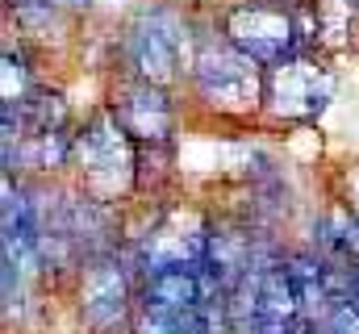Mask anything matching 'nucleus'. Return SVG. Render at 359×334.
<instances>
[{
  "label": "nucleus",
  "instance_id": "1",
  "mask_svg": "<svg viewBox=\"0 0 359 334\" xmlns=\"http://www.w3.org/2000/svg\"><path fill=\"white\" fill-rule=\"evenodd\" d=\"M72 175L76 188L100 205H121L138 196V142L104 109L88 113L72 134Z\"/></svg>",
  "mask_w": 359,
  "mask_h": 334
},
{
  "label": "nucleus",
  "instance_id": "2",
  "mask_svg": "<svg viewBox=\"0 0 359 334\" xmlns=\"http://www.w3.org/2000/svg\"><path fill=\"white\" fill-rule=\"evenodd\" d=\"M184 76H188L192 96L222 117H247L264 109V67L251 63L238 46H230L222 29L192 34Z\"/></svg>",
  "mask_w": 359,
  "mask_h": 334
},
{
  "label": "nucleus",
  "instance_id": "3",
  "mask_svg": "<svg viewBox=\"0 0 359 334\" xmlns=\"http://www.w3.org/2000/svg\"><path fill=\"white\" fill-rule=\"evenodd\" d=\"M138 284H142V267L126 247L88 255L72 276V305H76L80 330L126 334L138 305Z\"/></svg>",
  "mask_w": 359,
  "mask_h": 334
},
{
  "label": "nucleus",
  "instance_id": "4",
  "mask_svg": "<svg viewBox=\"0 0 359 334\" xmlns=\"http://www.w3.org/2000/svg\"><path fill=\"white\" fill-rule=\"evenodd\" d=\"M184 13L172 4H147L130 25H126V38H121V59H126V72L134 80L159 84V88H172V84L188 72V34H184Z\"/></svg>",
  "mask_w": 359,
  "mask_h": 334
},
{
  "label": "nucleus",
  "instance_id": "5",
  "mask_svg": "<svg viewBox=\"0 0 359 334\" xmlns=\"http://www.w3.org/2000/svg\"><path fill=\"white\" fill-rule=\"evenodd\" d=\"M209 234H213V213H192L184 205H159L151 213V226L126 239L121 247L138 259L142 276L168 272V267L201 272L209 259Z\"/></svg>",
  "mask_w": 359,
  "mask_h": 334
},
{
  "label": "nucleus",
  "instance_id": "6",
  "mask_svg": "<svg viewBox=\"0 0 359 334\" xmlns=\"http://www.w3.org/2000/svg\"><path fill=\"white\" fill-rule=\"evenodd\" d=\"M222 34L230 38V46H238L264 72L305 51L301 17L284 0H238V4H230L222 13Z\"/></svg>",
  "mask_w": 359,
  "mask_h": 334
},
{
  "label": "nucleus",
  "instance_id": "7",
  "mask_svg": "<svg viewBox=\"0 0 359 334\" xmlns=\"http://www.w3.org/2000/svg\"><path fill=\"white\" fill-rule=\"evenodd\" d=\"M334 100V72L313 55L301 51L264 72V109L284 126H318V117Z\"/></svg>",
  "mask_w": 359,
  "mask_h": 334
},
{
  "label": "nucleus",
  "instance_id": "8",
  "mask_svg": "<svg viewBox=\"0 0 359 334\" xmlns=\"http://www.w3.org/2000/svg\"><path fill=\"white\" fill-rule=\"evenodd\" d=\"M109 113L121 121V130L138 147H176L180 117H176V100H172L168 88L126 76L109 96Z\"/></svg>",
  "mask_w": 359,
  "mask_h": 334
},
{
  "label": "nucleus",
  "instance_id": "9",
  "mask_svg": "<svg viewBox=\"0 0 359 334\" xmlns=\"http://www.w3.org/2000/svg\"><path fill=\"white\" fill-rule=\"evenodd\" d=\"M297 17L305 34V51L339 55L351 51L359 38V4L351 0H309L305 8H297Z\"/></svg>",
  "mask_w": 359,
  "mask_h": 334
},
{
  "label": "nucleus",
  "instance_id": "10",
  "mask_svg": "<svg viewBox=\"0 0 359 334\" xmlns=\"http://www.w3.org/2000/svg\"><path fill=\"white\" fill-rule=\"evenodd\" d=\"M205 272V267H201ZM188 272V267H168V272H151L138 284V301H155L163 309L176 314H196L205 305V276Z\"/></svg>",
  "mask_w": 359,
  "mask_h": 334
},
{
  "label": "nucleus",
  "instance_id": "11",
  "mask_svg": "<svg viewBox=\"0 0 359 334\" xmlns=\"http://www.w3.org/2000/svg\"><path fill=\"white\" fill-rule=\"evenodd\" d=\"M0 105H8V100H0ZM13 109H17V121H21L25 134H63V130H76L67 96L59 88H50V84H34Z\"/></svg>",
  "mask_w": 359,
  "mask_h": 334
},
{
  "label": "nucleus",
  "instance_id": "12",
  "mask_svg": "<svg viewBox=\"0 0 359 334\" xmlns=\"http://www.w3.org/2000/svg\"><path fill=\"white\" fill-rule=\"evenodd\" d=\"M184 318H188V314L163 309V305H155V301H138L126 334H180L184 330Z\"/></svg>",
  "mask_w": 359,
  "mask_h": 334
},
{
  "label": "nucleus",
  "instance_id": "13",
  "mask_svg": "<svg viewBox=\"0 0 359 334\" xmlns=\"http://www.w3.org/2000/svg\"><path fill=\"white\" fill-rule=\"evenodd\" d=\"M0 76H4V100H8V105H17V100L34 88L29 59H25V51H21V46H17V51H13V46H4V72H0Z\"/></svg>",
  "mask_w": 359,
  "mask_h": 334
},
{
  "label": "nucleus",
  "instance_id": "14",
  "mask_svg": "<svg viewBox=\"0 0 359 334\" xmlns=\"http://www.w3.org/2000/svg\"><path fill=\"white\" fill-rule=\"evenodd\" d=\"M330 326L339 334H359V301H339L334 309H330Z\"/></svg>",
  "mask_w": 359,
  "mask_h": 334
},
{
  "label": "nucleus",
  "instance_id": "15",
  "mask_svg": "<svg viewBox=\"0 0 359 334\" xmlns=\"http://www.w3.org/2000/svg\"><path fill=\"white\" fill-rule=\"evenodd\" d=\"M343 184H347V192H343V205L351 209V213H359V163L343 175Z\"/></svg>",
  "mask_w": 359,
  "mask_h": 334
},
{
  "label": "nucleus",
  "instance_id": "16",
  "mask_svg": "<svg viewBox=\"0 0 359 334\" xmlns=\"http://www.w3.org/2000/svg\"><path fill=\"white\" fill-rule=\"evenodd\" d=\"M46 4H55V8H88L92 0H46Z\"/></svg>",
  "mask_w": 359,
  "mask_h": 334
},
{
  "label": "nucleus",
  "instance_id": "17",
  "mask_svg": "<svg viewBox=\"0 0 359 334\" xmlns=\"http://www.w3.org/2000/svg\"><path fill=\"white\" fill-rule=\"evenodd\" d=\"M184 4H196V0H184Z\"/></svg>",
  "mask_w": 359,
  "mask_h": 334
},
{
  "label": "nucleus",
  "instance_id": "18",
  "mask_svg": "<svg viewBox=\"0 0 359 334\" xmlns=\"http://www.w3.org/2000/svg\"><path fill=\"white\" fill-rule=\"evenodd\" d=\"M351 4H359V0H351Z\"/></svg>",
  "mask_w": 359,
  "mask_h": 334
}]
</instances>
